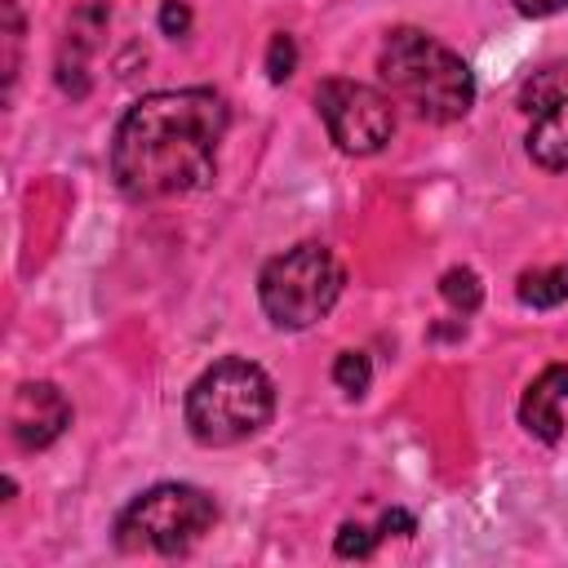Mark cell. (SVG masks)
<instances>
[{
  "instance_id": "6da1fadb",
  "label": "cell",
  "mask_w": 568,
  "mask_h": 568,
  "mask_svg": "<svg viewBox=\"0 0 568 568\" xmlns=\"http://www.w3.org/2000/svg\"><path fill=\"white\" fill-rule=\"evenodd\" d=\"M226 120V102L213 89H160L138 98L111 138L115 186L129 200H169L209 186Z\"/></svg>"
},
{
  "instance_id": "7a4b0ae2",
  "label": "cell",
  "mask_w": 568,
  "mask_h": 568,
  "mask_svg": "<svg viewBox=\"0 0 568 568\" xmlns=\"http://www.w3.org/2000/svg\"><path fill=\"white\" fill-rule=\"evenodd\" d=\"M377 75L404 106H413L430 124H453L475 106L470 67L417 27H399L386 36L377 53Z\"/></svg>"
},
{
  "instance_id": "3957f363",
  "label": "cell",
  "mask_w": 568,
  "mask_h": 568,
  "mask_svg": "<svg viewBox=\"0 0 568 568\" xmlns=\"http://www.w3.org/2000/svg\"><path fill=\"white\" fill-rule=\"evenodd\" d=\"M275 413V386L253 359H217L186 390V430L204 448L253 439Z\"/></svg>"
},
{
  "instance_id": "277c9868",
  "label": "cell",
  "mask_w": 568,
  "mask_h": 568,
  "mask_svg": "<svg viewBox=\"0 0 568 568\" xmlns=\"http://www.w3.org/2000/svg\"><path fill=\"white\" fill-rule=\"evenodd\" d=\"M217 524V501L195 484H155L138 493L115 519L124 555H186Z\"/></svg>"
},
{
  "instance_id": "5b68a950",
  "label": "cell",
  "mask_w": 568,
  "mask_h": 568,
  "mask_svg": "<svg viewBox=\"0 0 568 568\" xmlns=\"http://www.w3.org/2000/svg\"><path fill=\"white\" fill-rule=\"evenodd\" d=\"M342 262L324 244H297L262 266L257 297L275 328H311L342 297Z\"/></svg>"
},
{
  "instance_id": "8992f818",
  "label": "cell",
  "mask_w": 568,
  "mask_h": 568,
  "mask_svg": "<svg viewBox=\"0 0 568 568\" xmlns=\"http://www.w3.org/2000/svg\"><path fill=\"white\" fill-rule=\"evenodd\" d=\"M315 106H320V120H324L328 138L346 155H373L395 133V106L373 84L333 75L315 89Z\"/></svg>"
},
{
  "instance_id": "52a82bcc",
  "label": "cell",
  "mask_w": 568,
  "mask_h": 568,
  "mask_svg": "<svg viewBox=\"0 0 568 568\" xmlns=\"http://www.w3.org/2000/svg\"><path fill=\"white\" fill-rule=\"evenodd\" d=\"M519 111L528 115V160L559 173L568 169V67H541L519 89Z\"/></svg>"
},
{
  "instance_id": "ba28073f",
  "label": "cell",
  "mask_w": 568,
  "mask_h": 568,
  "mask_svg": "<svg viewBox=\"0 0 568 568\" xmlns=\"http://www.w3.org/2000/svg\"><path fill=\"white\" fill-rule=\"evenodd\" d=\"M71 426V404L53 382H22L9 404V435L22 453L49 448Z\"/></svg>"
},
{
  "instance_id": "9c48e42d",
  "label": "cell",
  "mask_w": 568,
  "mask_h": 568,
  "mask_svg": "<svg viewBox=\"0 0 568 568\" xmlns=\"http://www.w3.org/2000/svg\"><path fill=\"white\" fill-rule=\"evenodd\" d=\"M564 399H568V364L541 368V373L528 382L524 399H519V426H524L528 435H537L541 444H555V439L564 435V417H559V404H564Z\"/></svg>"
},
{
  "instance_id": "30bf717a",
  "label": "cell",
  "mask_w": 568,
  "mask_h": 568,
  "mask_svg": "<svg viewBox=\"0 0 568 568\" xmlns=\"http://www.w3.org/2000/svg\"><path fill=\"white\" fill-rule=\"evenodd\" d=\"M515 293H519L524 306H537V311L568 302V262H564V266H537V271H524Z\"/></svg>"
},
{
  "instance_id": "8fae6325",
  "label": "cell",
  "mask_w": 568,
  "mask_h": 568,
  "mask_svg": "<svg viewBox=\"0 0 568 568\" xmlns=\"http://www.w3.org/2000/svg\"><path fill=\"white\" fill-rule=\"evenodd\" d=\"M439 293H444V302H448L453 311H462V315H470V311L484 302L479 275H475L470 266H448V271L439 275Z\"/></svg>"
},
{
  "instance_id": "7c38bea8",
  "label": "cell",
  "mask_w": 568,
  "mask_h": 568,
  "mask_svg": "<svg viewBox=\"0 0 568 568\" xmlns=\"http://www.w3.org/2000/svg\"><path fill=\"white\" fill-rule=\"evenodd\" d=\"M333 382H337L342 395L359 399V395L368 390V382H373V364H368V355H364V351H342V355L333 359Z\"/></svg>"
},
{
  "instance_id": "4fadbf2b",
  "label": "cell",
  "mask_w": 568,
  "mask_h": 568,
  "mask_svg": "<svg viewBox=\"0 0 568 568\" xmlns=\"http://www.w3.org/2000/svg\"><path fill=\"white\" fill-rule=\"evenodd\" d=\"M4 93H13V80H18V53H22V13H18V0H4Z\"/></svg>"
},
{
  "instance_id": "5bb4252c",
  "label": "cell",
  "mask_w": 568,
  "mask_h": 568,
  "mask_svg": "<svg viewBox=\"0 0 568 568\" xmlns=\"http://www.w3.org/2000/svg\"><path fill=\"white\" fill-rule=\"evenodd\" d=\"M293 67H297V44H293L288 31H275L271 44H266V75H271V84H284L293 75Z\"/></svg>"
},
{
  "instance_id": "9a60e30c",
  "label": "cell",
  "mask_w": 568,
  "mask_h": 568,
  "mask_svg": "<svg viewBox=\"0 0 568 568\" xmlns=\"http://www.w3.org/2000/svg\"><path fill=\"white\" fill-rule=\"evenodd\" d=\"M373 541H377V532H368L364 524H342L337 537H333V550L342 559H368L373 555Z\"/></svg>"
},
{
  "instance_id": "2e32d148",
  "label": "cell",
  "mask_w": 568,
  "mask_h": 568,
  "mask_svg": "<svg viewBox=\"0 0 568 568\" xmlns=\"http://www.w3.org/2000/svg\"><path fill=\"white\" fill-rule=\"evenodd\" d=\"M160 31H164L169 40L186 36V31H191V9H186L182 0H164V4H160Z\"/></svg>"
},
{
  "instance_id": "e0dca14e",
  "label": "cell",
  "mask_w": 568,
  "mask_h": 568,
  "mask_svg": "<svg viewBox=\"0 0 568 568\" xmlns=\"http://www.w3.org/2000/svg\"><path fill=\"white\" fill-rule=\"evenodd\" d=\"M377 532H395V537H413V532H417V519H413L408 510H399V506H390V510L382 515V524H377Z\"/></svg>"
},
{
  "instance_id": "ac0fdd59",
  "label": "cell",
  "mask_w": 568,
  "mask_h": 568,
  "mask_svg": "<svg viewBox=\"0 0 568 568\" xmlns=\"http://www.w3.org/2000/svg\"><path fill=\"white\" fill-rule=\"evenodd\" d=\"M568 0H515V9L524 13V18H550V13H559Z\"/></svg>"
}]
</instances>
